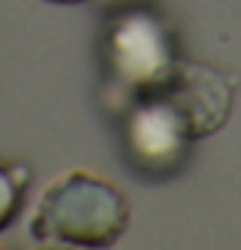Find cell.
<instances>
[{"instance_id": "1", "label": "cell", "mask_w": 241, "mask_h": 250, "mask_svg": "<svg viewBox=\"0 0 241 250\" xmlns=\"http://www.w3.org/2000/svg\"><path fill=\"white\" fill-rule=\"evenodd\" d=\"M130 203L114 184L86 171H70L42 196L32 234L42 244L102 250L127 231Z\"/></svg>"}, {"instance_id": "2", "label": "cell", "mask_w": 241, "mask_h": 250, "mask_svg": "<svg viewBox=\"0 0 241 250\" xmlns=\"http://www.w3.org/2000/svg\"><path fill=\"white\" fill-rule=\"evenodd\" d=\"M105 61L127 95H149L178 67V44L168 25L149 10H124L105 29Z\"/></svg>"}, {"instance_id": "3", "label": "cell", "mask_w": 241, "mask_h": 250, "mask_svg": "<svg viewBox=\"0 0 241 250\" xmlns=\"http://www.w3.org/2000/svg\"><path fill=\"white\" fill-rule=\"evenodd\" d=\"M194 136L159 95H136L124 117V149L146 174H175L184 165Z\"/></svg>"}, {"instance_id": "4", "label": "cell", "mask_w": 241, "mask_h": 250, "mask_svg": "<svg viewBox=\"0 0 241 250\" xmlns=\"http://www.w3.org/2000/svg\"><path fill=\"white\" fill-rule=\"evenodd\" d=\"M149 95H159L181 117L187 133L194 140H203L225 127L235 102V83L206 63L178 61L172 76Z\"/></svg>"}, {"instance_id": "5", "label": "cell", "mask_w": 241, "mask_h": 250, "mask_svg": "<svg viewBox=\"0 0 241 250\" xmlns=\"http://www.w3.org/2000/svg\"><path fill=\"white\" fill-rule=\"evenodd\" d=\"M29 187V171L19 165H0V231L19 215Z\"/></svg>"}, {"instance_id": "6", "label": "cell", "mask_w": 241, "mask_h": 250, "mask_svg": "<svg viewBox=\"0 0 241 250\" xmlns=\"http://www.w3.org/2000/svg\"><path fill=\"white\" fill-rule=\"evenodd\" d=\"M42 250H86V247H70V244H51V247H42Z\"/></svg>"}, {"instance_id": "7", "label": "cell", "mask_w": 241, "mask_h": 250, "mask_svg": "<svg viewBox=\"0 0 241 250\" xmlns=\"http://www.w3.org/2000/svg\"><path fill=\"white\" fill-rule=\"evenodd\" d=\"M51 3H86V0H51Z\"/></svg>"}]
</instances>
